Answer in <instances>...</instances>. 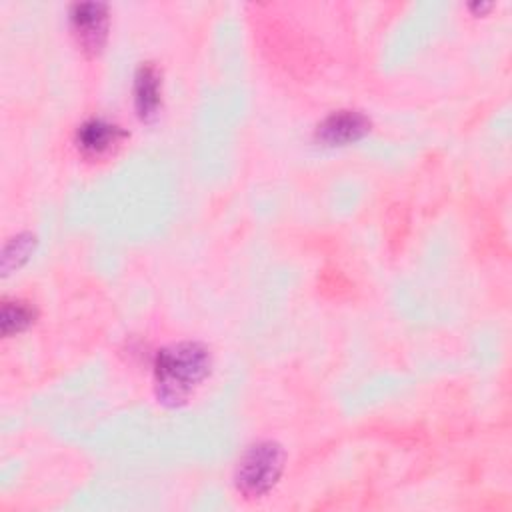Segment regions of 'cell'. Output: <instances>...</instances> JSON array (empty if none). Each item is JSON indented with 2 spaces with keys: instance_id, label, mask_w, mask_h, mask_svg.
<instances>
[{
  "instance_id": "6da1fadb",
  "label": "cell",
  "mask_w": 512,
  "mask_h": 512,
  "mask_svg": "<svg viewBox=\"0 0 512 512\" xmlns=\"http://www.w3.org/2000/svg\"><path fill=\"white\" fill-rule=\"evenodd\" d=\"M210 352L204 344L184 340L162 348L154 360L156 396L166 406H182L210 374Z\"/></svg>"
},
{
  "instance_id": "7a4b0ae2",
  "label": "cell",
  "mask_w": 512,
  "mask_h": 512,
  "mask_svg": "<svg viewBox=\"0 0 512 512\" xmlns=\"http://www.w3.org/2000/svg\"><path fill=\"white\" fill-rule=\"evenodd\" d=\"M284 448L278 442L262 440L252 444L240 458L234 474L238 492L244 498L266 496L282 476L284 470Z\"/></svg>"
},
{
  "instance_id": "3957f363",
  "label": "cell",
  "mask_w": 512,
  "mask_h": 512,
  "mask_svg": "<svg viewBox=\"0 0 512 512\" xmlns=\"http://www.w3.org/2000/svg\"><path fill=\"white\" fill-rule=\"evenodd\" d=\"M70 26L78 46L86 54H98L108 36V6L102 2H80L70 8Z\"/></svg>"
},
{
  "instance_id": "277c9868",
  "label": "cell",
  "mask_w": 512,
  "mask_h": 512,
  "mask_svg": "<svg viewBox=\"0 0 512 512\" xmlns=\"http://www.w3.org/2000/svg\"><path fill=\"white\" fill-rule=\"evenodd\" d=\"M370 118L358 110H338L326 116L316 128V140L322 146L354 144L370 132Z\"/></svg>"
},
{
  "instance_id": "5b68a950",
  "label": "cell",
  "mask_w": 512,
  "mask_h": 512,
  "mask_svg": "<svg viewBox=\"0 0 512 512\" xmlns=\"http://www.w3.org/2000/svg\"><path fill=\"white\" fill-rule=\"evenodd\" d=\"M122 138H126V132L104 118H90L76 130V146L86 156H102Z\"/></svg>"
},
{
  "instance_id": "8992f818",
  "label": "cell",
  "mask_w": 512,
  "mask_h": 512,
  "mask_svg": "<svg viewBox=\"0 0 512 512\" xmlns=\"http://www.w3.org/2000/svg\"><path fill=\"white\" fill-rule=\"evenodd\" d=\"M162 80L154 64L146 62L136 70L134 76V108L140 120L148 122L156 118L162 104Z\"/></svg>"
},
{
  "instance_id": "52a82bcc",
  "label": "cell",
  "mask_w": 512,
  "mask_h": 512,
  "mask_svg": "<svg viewBox=\"0 0 512 512\" xmlns=\"http://www.w3.org/2000/svg\"><path fill=\"white\" fill-rule=\"evenodd\" d=\"M34 246H36V236L28 234V232L14 236L4 246V252H2V272H4V276L10 274L12 270L20 268L28 260V256L32 254Z\"/></svg>"
},
{
  "instance_id": "ba28073f",
  "label": "cell",
  "mask_w": 512,
  "mask_h": 512,
  "mask_svg": "<svg viewBox=\"0 0 512 512\" xmlns=\"http://www.w3.org/2000/svg\"><path fill=\"white\" fill-rule=\"evenodd\" d=\"M34 316H36L34 310L24 302H4L2 314H0L2 334L12 336L26 330L34 322Z\"/></svg>"
}]
</instances>
